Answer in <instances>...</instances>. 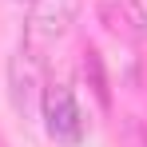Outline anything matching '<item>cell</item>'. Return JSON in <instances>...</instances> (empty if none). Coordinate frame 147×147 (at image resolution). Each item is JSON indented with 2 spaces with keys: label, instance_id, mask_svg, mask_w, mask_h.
<instances>
[{
  "label": "cell",
  "instance_id": "3",
  "mask_svg": "<svg viewBox=\"0 0 147 147\" xmlns=\"http://www.w3.org/2000/svg\"><path fill=\"white\" fill-rule=\"evenodd\" d=\"M99 24L119 40H147V8L139 0H99Z\"/></svg>",
  "mask_w": 147,
  "mask_h": 147
},
{
  "label": "cell",
  "instance_id": "1",
  "mask_svg": "<svg viewBox=\"0 0 147 147\" xmlns=\"http://www.w3.org/2000/svg\"><path fill=\"white\" fill-rule=\"evenodd\" d=\"M76 16H80V0H32V12L24 24V48L44 56V48H52L56 40L72 32Z\"/></svg>",
  "mask_w": 147,
  "mask_h": 147
},
{
  "label": "cell",
  "instance_id": "2",
  "mask_svg": "<svg viewBox=\"0 0 147 147\" xmlns=\"http://www.w3.org/2000/svg\"><path fill=\"white\" fill-rule=\"evenodd\" d=\"M40 103H44L48 131L60 139V143H80V139H84V115H80V103H76V96L64 88V84H48Z\"/></svg>",
  "mask_w": 147,
  "mask_h": 147
},
{
  "label": "cell",
  "instance_id": "4",
  "mask_svg": "<svg viewBox=\"0 0 147 147\" xmlns=\"http://www.w3.org/2000/svg\"><path fill=\"white\" fill-rule=\"evenodd\" d=\"M84 76H92V88H96L99 103H107V76H103V64H99V52H84Z\"/></svg>",
  "mask_w": 147,
  "mask_h": 147
}]
</instances>
